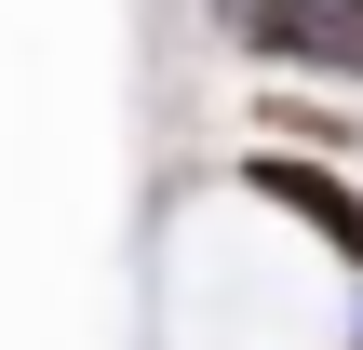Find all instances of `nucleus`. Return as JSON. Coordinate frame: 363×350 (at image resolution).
<instances>
[{"label":"nucleus","mask_w":363,"mask_h":350,"mask_svg":"<svg viewBox=\"0 0 363 350\" xmlns=\"http://www.w3.org/2000/svg\"><path fill=\"white\" fill-rule=\"evenodd\" d=\"M256 121H283V135H296V148H350L363 121H337V108H310V94H269V108H256Z\"/></svg>","instance_id":"obj_3"},{"label":"nucleus","mask_w":363,"mask_h":350,"mask_svg":"<svg viewBox=\"0 0 363 350\" xmlns=\"http://www.w3.org/2000/svg\"><path fill=\"white\" fill-rule=\"evenodd\" d=\"M216 40H229L242 67L350 81V94H363V13H337V0H216Z\"/></svg>","instance_id":"obj_1"},{"label":"nucleus","mask_w":363,"mask_h":350,"mask_svg":"<svg viewBox=\"0 0 363 350\" xmlns=\"http://www.w3.org/2000/svg\"><path fill=\"white\" fill-rule=\"evenodd\" d=\"M242 189L283 202V216H310V243L350 256V283H363V175H337L323 148H242Z\"/></svg>","instance_id":"obj_2"}]
</instances>
